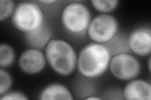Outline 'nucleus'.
<instances>
[{
	"instance_id": "obj_1",
	"label": "nucleus",
	"mask_w": 151,
	"mask_h": 100,
	"mask_svg": "<svg viewBox=\"0 0 151 100\" xmlns=\"http://www.w3.org/2000/svg\"><path fill=\"white\" fill-rule=\"evenodd\" d=\"M111 56L103 44L93 42L79 51L77 68L83 77L94 78L100 77L110 66Z\"/></svg>"
},
{
	"instance_id": "obj_15",
	"label": "nucleus",
	"mask_w": 151,
	"mask_h": 100,
	"mask_svg": "<svg viewBox=\"0 0 151 100\" xmlns=\"http://www.w3.org/2000/svg\"><path fill=\"white\" fill-rule=\"evenodd\" d=\"M15 8V4L13 1L1 0L0 1V21H3L13 15Z\"/></svg>"
},
{
	"instance_id": "obj_2",
	"label": "nucleus",
	"mask_w": 151,
	"mask_h": 100,
	"mask_svg": "<svg viewBox=\"0 0 151 100\" xmlns=\"http://www.w3.org/2000/svg\"><path fill=\"white\" fill-rule=\"evenodd\" d=\"M45 58L50 67L62 76L72 74L77 65L78 56L73 47L63 40H52L45 47Z\"/></svg>"
},
{
	"instance_id": "obj_17",
	"label": "nucleus",
	"mask_w": 151,
	"mask_h": 100,
	"mask_svg": "<svg viewBox=\"0 0 151 100\" xmlns=\"http://www.w3.org/2000/svg\"><path fill=\"white\" fill-rule=\"evenodd\" d=\"M0 99H1V100H27L28 99V98L25 94L22 93V92L12 91L7 92L1 95Z\"/></svg>"
},
{
	"instance_id": "obj_8",
	"label": "nucleus",
	"mask_w": 151,
	"mask_h": 100,
	"mask_svg": "<svg viewBox=\"0 0 151 100\" xmlns=\"http://www.w3.org/2000/svg\"><path fill=\"white\" fill-rule=\"evenodd\" d=\"M130 51L140 56L149 55L151 52V31L148 28H139L129 36Z\"/></svg>"
},
{
	"instance_id": "obj_13",
	"label": "nucleus",
	"mask_w": 151,
	"mask_h": 100,
	"mask_svg": "<svg viewBox=\"0 0 151 100\" xmlns=\"http://www.w3.org/2000/svg\"><path fill=\"white\" fill-rule=\"evenodd\" d=\"M15 53L13 48L8 44L2 43L0 45V66L5 68L11 66L15 61Z\"/></svg>"
},
{
	"instance_id": "obj_12",
	"label": "nucleus",
	"mask_w": 151,
	"mask_h": 100,
	"mask_svg": "<svg viewBox=\"0 0 151 100\" xmlns=\"http://www.w3.org/2000/svg\"><path fill=\"white\" fill-rule=\"evenodd\" d=\"M103 45L109 51L111 57L119 54L129 53L130 52L129 37L122 33H116L110 41Z\"/></svg>"
},
{
	"instance_id": "obj_3",
	"label": "nucleus",
	"mask_w": 151,
	"mask_h": 100,
	"mask_svg": "<svg viewBox=\"0 0 151 100\" xmlns=\"http://www.w3.org/2000/svg\"><path fill=\"white\" fill-rule=\"evenodd\" d=\"M91 13L84 4L79 2L68 4L62 12L61 21L65 29L75 35H82L87 31L91 20Z\"/></svg>"
},
{
	"instance_id": "obj_20",
	"label": "nucleus",
	"mask_w": 151,
	"mask_h": 100,
	"mask_svg": "<svg viewBox=\"0 0 151 100\" xmlns=\"http://www.w3.org/2000/svg\"><path fill=\"white\" fill-rule=\"evenodd\" d=\"M149 71H150V58H149Z\"/></svg>"
},
{
	"instance_id": "obj_19",
	"label": "nucleus",
	"mask_w": 151,
	"mask_h": 100,
	"mask_svg": "<svg viewBox=\"0 0 151 100\" xmlns=\"http://www.w3.org/2000/svg\"><path fill=\"white\" fill-rule=\"evenodd\" d=\"M85 99H87V100H88V99H91V100H92V99H98V100H99V99H101V98L96 97V96H89V97L85 98Z\"/></svg>"
},
{
	"instance_id": "obj_9",
	"label": "nucleus",
	"mask_w": 151,
	"mask_h": 100,
	"mask_svg": "<svg viewBox=\"0 0 151 100\" xmlns=\"http://www.w3.org/2000/svg\"><path fill=\"white\" fill-rule=\"evenodd\" d=\"M122 96L129 100H150L151 85L143 79L130 81L124 88Z\"/></svg>"
},
{
	"instance_id": "obj_4",
	"label": "nucleus",
	"mask_w": 151,
	"mask_h": 100,
	"mask_svg": "<svg viewBox=\"0 0 151 100\" xmlns=\"http://www.w3.org/2000/svg\"><path fill=\"white\" fill-rule=\"evenodd\" d=\"M12 23L19 31L29 33L35 30L44 23V13L36 4L22 2L15 8L12 15Z\"/></svg>"
},
{
	"instance_id": "obj_6",
	"label": "nucleus",
	"mask_w": 151,
	"mask_h": 100,
	"mask_svg": "<svg viewBox=\"0 0 151 100\" xmlns=\"http://www.w3.org/2000/svg\"><path fill=\"white\" fill-rule=\"evenodd\" d=\"M109 66L113 75L117 79L123 81L133 79L140 72L139 61L129 53L112 56Z\"/></svg>"
},
{
	"instance_id": "obj_11",
	"label": "nucleus",
	"mask_w": 151,
	"mask_h": 100,
	"mask_svg": "<svg viewBox=\"0 0 151 100\" xmlns=\"http://www.w3.org/2000/svg\"><path fill=\"white\" fill-rule=\"evenodd\" d=\"M42 100L67 99L73 100V94L65 86L60 83H52L44 88L39 95Z\"/></svg>"
},
{
	"instance_id": "obj_7",
	"label": "nucleus",
	"mask_w": 151,
	"mask_h": 100,
	"mask_svg": "<svg viewBox=\"0 0 151 100\" xmlns=\"http://www.w3.org/2000/svg\"><path fill=\"white\" fill-rule=\"evenodd\" d=\"M18 65L23 72L28 74H35L44 69L46 58L40 50L30 48L22 53L18 60Z\"/></svg>"
},
{
	"instance_id": "obj_18",
	"label": "nucleus",
	"mask_w": 151,
	"mask_h": 100,
	"mask_svg": "<svg viewBox=\"0 0 151 100\" xmlns=\"http://www.w3.org/2000/svg\"><path fill=\"white\" fill-rule=\"evenodd\" d=\"M40 2L42 3H45V4H51V3H56L57 1H55V0H45V1H40Z\"/></svg>"
},
{
	"instance_id": "obj_16",
	"label": "nucleus",
	"mask_w": 151,
	"mask_h": 100,
	"mask_svg": "<svg viewBox=\"0 0 151 100\" xmlns=\"http://www.w3.org/2000/svg\"><path fill=\"white\" fill-rule=\"evenodd\" d=\"M12 85L11 75L6 70L0 69V94L1 96L8 91Z\"/></svg>"
},
{
	"instance_id": "obj_5",
	"label": "nucleus",
	"mask_w": 151,
	"mask_h": 100,
	"mask_svg": "<svg viewBox=\"0 0 151 100\" xmlns=\"http://www.w3.org/2000/svg\"><path fill=\"white\" fill-rule=\"evenodd\" d=\"M116 19L110 15L102 14L94 17L89 23L87 33L94 42L105 44L110 41L118 31Z\"/></svg>"
},
{
	"instance_id": "obj_14",
	"label": "nucleus",
	"mask_w": 151,
	"mask_h": 100,
	"mask_svg": "<svg viewBox=\"0 0 151 100\" xmlns=\"http://www.w3.org/2000/svg\"><path fill=\"white\" fill-rule=\"evenodd\" d=\"M91 3L94 8L98 11L109 13L117 7L119 1L118 0H92Z\"/></svg>"
},
{
	"instance_id": "obj_10",
	"label": "nucleus",
	"mask_w": 151,
	"mask_h": 100,
	"mask_svg": "<svg viewBox=\"0 0 151 100\" xmlns=\"http://www.w3.org/2000/svg\"><path fill=\"white\" fill-rule=\"evenodd\" d=\"M52 31L45 23L35 30L25 33L26 43L31 48L42 50L47 46L51 40Z\"/></svg>"
}]
</instances>
